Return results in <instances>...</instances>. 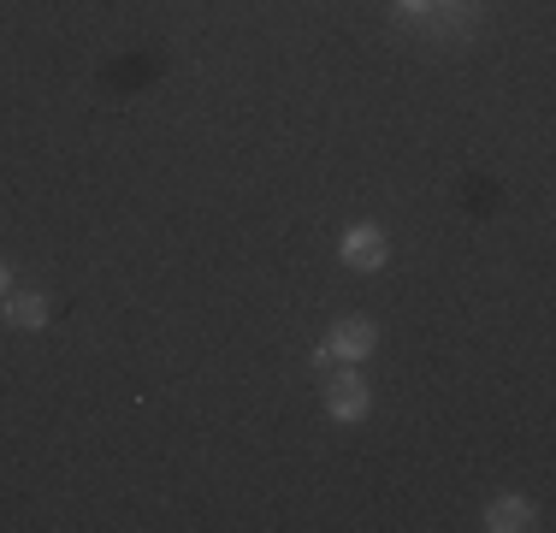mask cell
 <instances>
[{"instance_id":"ba28073f","label":"cell","mask_w":556,"mask_h":533,"mask_svg":"<svg viewBox=\"0 0 556 533\" xmlns=\"http://www.w3.org/2000/svg\"><path fill=\"white\" fill-rule=\"evenodd\" d=\"M7 290H12V266L0 261V297H7Z\"/></svg>"},{"instance_id":"7a4b0ae2","label":"cell","mask_w":556,"mask_h":533,"mask_svg":"<svg viewBox=\"0 0 556 533\" xmlns=\"http://www.w3.org/2000/svg\"><path fill=\"white\" fill-rule=\"evenodd\" d=\"M320 409L332 421H343V426H355V421H367V409H374V385L355 373V362H343L332 380L320 385Z\"/></svg>"},{"instance_id":"3957f363","label":"cell","mask_w":556,"mask_h":533,"mask_svg":"<svg viewBox=\"0 0 556 533\" xmlns=\"http://www.w3.org/2000/svg\"><path fill=\"white\" fill-rule=\"evenodd\" d=\"M338 261L350 266V273H379V266L391 261V237H386V225H374V220L350 225V232L338 237Z\"/></svg>"},{"instance_id":"8992f818","label":"cell","mask_w":556,"mask_h":533,"mask_svg":"<svg viewBox=\"0 0 556 533\" xmlns=\"http://www.w3.org/2000/svg\"><path fill=\"white\" fill-rule=\"evenodd\" d=\"M473 18H480V7H473V0H444V7L427 12V36H439V42H450V36H468Z\"/></svg>"},{"instance_id":"52a82bcc","label":"cell","mask_w":556,"mask_h":533,"mask_svg":"<svg viewBox=\"0 0 556 533\" xmlns=\"http://www.w3.org/2000/svg\"><path fill=\"white\" fill-rule=\"evenodd\" d=\"M396 7H403L408 18H427V12H432V0H396Z\"/></svg>"},{"instance_id":"277c9868","label":"cell","mask_w":556,"mask_h":533,"mask_svg":"<svg viewBox=\"0 0 556 533\" xmlns=\"http://www.w3.org/2000/svg\"><path fill=\"white\" fill-rule=\"evenodd\" d=\"M48 314H54L48 290H18V285H12L7 297H0V320H7L12 332H42Z\"/></svg>"},{"instance_id":"5b68a950","label":"cell","mask_w":556,"mask_h":533,"mask_svg":"<svg viewBox=\"0 0 556 533\" xmlns=\"http://www.w3.org/2000/svg\"><path fill=\"white\" fill-rule=\"evenodd\" d=\"M480 528H485V533H527V528H539V510L521 498V492H503V498L485 504Z\"/></svg>"},{"instance_id":"6da1fadb","label":"cell","mask_w":556,"mask_h":533,"mask_svg":"<svg viewBox=\"0 0 556 533\" xmlns=\"http://www.w3.org/2000/svg\"><path fill=\"white\" fill-rule=\"evenodd\" d=\"M379 350V326L367 314H343L332 320V332L320 338V350H314V362L332 368V362H367V356Z\"/></svg>"}]
</instances>
